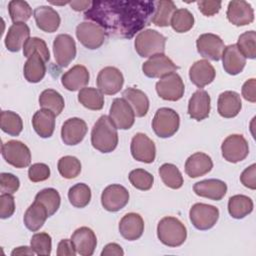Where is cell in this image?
Listing matches in <instances>:
<instances>
[{
    "label": "cell",
    "instance_id": "5b68a950",
    "mask_svg": "<svg viewBox=\"0 0 256 256\" xmlns=\"http://www.w3.org/2000/svg\"><path fill=\"white\" fill-rule=\"evenodd\" d=\"M180 117L178 113L167 107L160 108L156 111L152 120L154 133L160 138H169L179 129Z\"/></svg>",
    "mask_w": 256,
    "mask_h": 256
},
{
    "label": "cell",
    "instance_id": "5bb4252c",
    "mask_svg": "<svg viewBox=\"0 0 256 256\" xmlns=\"http://www.w3.org/2000/svg\"><path fill=\"white\" fill-rule=\"evenodd\" d=\"M55 61L60 67H67L76 56V43L69 34H59L53 41Z\"/></svg>",
    "mask_w": 256,
    "mask_h": 256
},
{
    "label": "cell",
    "instance_id": "f1b7e54d",
    "mask_svg": "<svg viewBox=\"0 0 256 256\" xmlns=\"http://www.w3.org/2000/svg\"><path fill=\"white\" fill-rule=\"evenodd\" d=\"M221 59L223 68L229 75H237L241 73L246 64V58L238 50L236 44L226 46L223 50Z\"/></svg>",
    "mask_w": 256,
    "mask_h": 256
},
{
    "label": "cell",
    "instance_id": "8fae6325",
    "mask_svg": "<svg viewBox=\"0 0 256 256\" xmlns=\"http://www.w3.org/2000/svg\"><path fill=\"white\" fill-rule=\"evenodd\" d=\"M109 118L117 129H130L135 122V114L124 98H115L111 104Z\"/></svg>",
    "mask_w": 256,
    "mask_h": 256
},
{
    "label": "cell",
    "instance_id": "4316f807",
    "mask_svg": "<svg viewBox=\"0 0 256 256\" xmlns=\"http://www.w3.org/2000/svg\"><path fill=\"white\" fill-rule=\"evenodd\" d=\"M30 38V28L25 23H13L5 36V46L11 52H18Z\"/></svg>",
    "mask_w": 256,
    "mask_h": 256
},
{
    "label": "cell",
    "instance_id": "c3c4849f",
    "mask_svg": "<svg viewBox=\"0 0 256 256\" xmlns=\"http://www.w3.org/2000/svg\"><path fill=\"white\" fill-rule=\"evenodd\" d=\"M128 178L133 187L142 191H147L151 189L154 183L153 175L141 168L132 170L129 173Z\"/></svg>",
    "mask_w": 256,
    "mask_h": 256
},
{
    "label": "cell",
    "instance_id": "681fc988",
    "mask_svg": "<svg viewBox=\"0 0 256 256\" xmlns=\"http://www.w3.org/2000/svg\"><path fill=\"white\" fill-rule=\"evenodd\" d=\"M30 245L35 254L39 256H48L51 254L52 239L46 232L35 233L30 240Z\"/></svg>",
    "mask_w": 256,
    "mask_h": 256
},
{
    "label": "cell",
    "instance_id": "30bf717a",
    "mask_svg": "<svg viewBox=\"0 0 256 256\" xmlns=\"http://www.w3.org/2000/svg\"><path fill=\"white\" fill-rule=\"evenodd\" d=\"M223 158L231 163L244 160L249 154V145L244 136L240 134L229 135L221 145Z\"/></svg>",
    "mask_w": 256,
    "mask_h": 256
},
{
    "label": "cell",
    "instance_id": "7c38bea8",
    "mask_svg": "<svg viewBox=\"0 0 256 256\" xmlns=\"http://www.w3.org/2000/svg\"><path fill=\"white\" fill-rule=\"evenodd\" d=\"M129 201L128 190L120 184L107 186L101 194V204L109 212H117L124 208Z\"/></svg>",
    "mask_w": 256,
    "mask_h": 256
},
{
    "label": "cell",
    "instance_id": "f907efd6",
    "mask_svg": "<svg viewBox=\"0 0 256 256\" xmlns=\"http://www.w3.org/2000/svg\"><path fill=\"white\" fill-rule=\"evenodd\" d=\"M28 177L34 183L45 181L50 177V168L45 163H34L28 169Z\"/></svg>",
    "mask_w": 256,
    "mask_h": 256
},
{
    "label": "cell",
    "instance_id": "94428289",
    "mask_svg": "<svg viewBox=\"0 0 256 256\" xmlns=\"http://www.w3.org/2000/svg\"><path fill=\"white\" fill-rule=\"evenodd\" d=\"M33 254H35V252L33 251V249L31 247H28V246L17 247L11 252L12 256H15V255H33Z\"/></svg>",
    "mask_w": 256,
    "mask_h": 256
},
{
    "label": "cell",
    "instance_id": "52a82bcc",
    "mask_svg": "<svg viewBox=\"0 0 256 256\" xmlns=\"http://www.w3.org/2000/svg\"><path fill=\"white\" fill-rule=\"evenodd\" d=\"M1 153L4 160L16 168H25L31 163L30 149L21 141L9 140L3 143Z\"/></svg>",
    "mask_w": 256,
    "mask_h": 256
},
{
    "label": "cell",
    "instance_id": "680465c9",
    "mask_svg": "<svg viewBox=\"0 0 256 256\" xmlns=\"http://www.w3.org/2000/svg\"><path fill=\"white\" fill-rule=\"evenodd\" d=\"M123 254H124V251H123L122 247L120 245H118L117 243L107 244L101 252V256H111V255L123 256Z\"/></svg>",
    "mask_w": 256,
    "mask_h": 256
},
{
    "label": "cell",
    "instance_id": "4fadbf2b",
    "mask_svg": "<svg viewBox=\"0 0 256 256\" xmlns=\"http://www.w3.org/2000/svg\"><path fill=\"white\" fill-rule=\"evenodd\" d=\"M96 83L98 89L103 94L114 95L123 87L124 77L118 68L107 66L98 73Z\"/></svg>",
    "mask_w": 256,
    "mask_h": 256
},
{
    "label": "cell",
    "instance_id": "7dc6e473",
    "mask_svg": "<svg viewBox=\"0 0 256 256\" xmlns=\"http://www.w3.org/2000/svg\"><path fill=\"white\" fill-rule=\"evenodd\" d=\"M38 53L42 59L47 62L50 59V52L46 45V42L38 37L29 38L23 46V54L25 57L29 58L33 54Z\"/></svg>",
    "mask_w": 256,
    "mask_h": 256
},
{
    "label": "cell",
    "instance_id": "d4e9b609",
    "mask_svg": "<svg viewBox=\"0 0 256 256\" xmlns=\"http://www.w3.org/2000/svg\"><path fill=\"white\" fill-rule=\"evenodd\" d=\"M34 18L37 27L47 33L55 32L60 26V16L50 6H38L34 10Z\"/></svg>",
    "mask_w": 256,
    "mask_h": 256
},
{
    "label": "cell",
    "instance_id": "7a4b0ae2",
    "mask_svg": "<svg viewBox=\"0 0 256 256\" xmlns=\"http://www.w3.org/2000/svg\"><path fill=\"white\" fill-rule=\"evenodd\" d=\"M91 144L102 153H110L117 147V128L109 116L102 115L94 124L91 131Z\"/></svg>",
    "mask_w": 256,
    "mask_h": 256
},
{
    "label": "cell",
    "instance_id": "9a60e30c",
    "mask_svg": "<svg viewBox=\"0 0 256 256\" xmlns=\"http://www.w3.org/2000/svg\"><path fill=\"white\" fill-rule=\"evenodd\" d=\"M177 69L178 66L164 53L151 56L142 65L143 73L149 78H162Z\"/></svg>",
    "mask_w": 256,
    "mask_h": 256
},
{
    "label": "cell",
    "instance_id": "3957f363",
    "mask_svg": "<svg viewBox=\"0 0 256 256\" xmlns=\"http://www.w3.org/2000/svg\"><path fill=\"white\" fill-rule=\"evenodd\" d=\"M157 237L168 247H178L185 242L187 230L179 219L167 216L162 218L157 225Z\"/></svg>",
    "mask_w": 256,
    "mask_h": 256
},
{
    "label": "cell",
    "instance_id": "1f68e13d",
    "mask_svg": "<svg viewBox=\"0 0 256 256\" xmlns=\"http://www.w3.org/2000/svg\"><path fill=\"white\" fill-rule=\"evenodd\" d=\"M48 217V211L45 206L34 200V202L27 208L23 220L28 230L36 232L43 226Z\"/></svg>",
    "mask_w": 256,
    "mask_h": 256
},
{
    "label": "cell",
    "instance_id": "7402d4cb",
    "mask_svg": "<svg viewBox=\"0 0 256 256\" xmlns=\"http://www.w3.org/2000/svg\"><path fill=\"white\" fill-rule=\"evenodd\" d=\"M193 190L195 194L200 197L219 201L225 196L227 185L224 181L219 179H206L195 183Z\"/></svg>",
    "mask_w": 256,
    "mask_h": 256
},
{
    "label": "cell",
    "instance_id": "603a6c76",
    "mask_svg": "<svg viewBox=\"0 0 256 256\" xmlns=\"http://www.w3.org/2000/svg\"><path fill=\"white\" fill-rule=\"evenodd\" d=\"M210 96L207 91L198 89L195 91L188 102V114L197 121L204 120L210 113Z\"/></svg>",
    "mask_w": 256,
    "mask_h": 256
},
{
    "label": "cell",
    "instance_id": "9c48e42d",
    "mask_svg": "<svg viewBox=\"0 0 256 256\" xmlns=\"http://www.w3.org/2000/svg\"><path fill=\"white\" fill-rule=\"evenodd\" d=\"M184 83L176 72L170 73L156 83V91L160 98L167 101H178L184 95Z\"/></svg>",
    "mask_w": 256,
    "mask_h": 256
},
{
    "label": "cell",
    "instance_id": "b9f144b4",
    "mask_svg": "<svg viewBox=\"0 0 256 256\" xmlns=\"http://www.w3.org/2000/svg\"><path fill=\"white\" fill-rule=\"evenodd\" d=\"M35 200L45 206L49 217L57 212L61 203L59 192L54 188H45L41 190L36 194Z\"/></svg>",
    "mask_w": 256,
    "mask_h": 256
},
{
    "label": "cell",
    "instance_id": "2e32d148",
    "mask_svg": "<svg viewBox=\"0 0 256 256\" xmlns=\"http://www.w3.org/2000/svg\"><path fill=\"white\" fill-rule=\"evenodd\" d=\"M196 47L202 57L213 61H219L221 59L225 48L223 40L218 35L212 33L201 34L196 40Z\"/></svg>",
    "mask_w": 256,
    "mask_h": 256
},
{
    "label": "cell",
    "instance_id": "44dd1931",
    "mask_svg": "<svg viewBox=\"0 0 256 256\" xmlns=\"http://www.w3.org/2000/svg\"><path fill=\"white\" fill-rule=\"evenodd\" d=\"M216 71L212 64L206 60H198L189 69V78L198 88H203L213 82Z\"/></svg>",
    "mask_w": 256,
    "mask_h": 256
},
{
    "label": "cell",
    "instance_id": "cb8c5ba5",
    "mask_svg": "<svg viewBox=\"0 0 256 256\" xmlns=\"http://www.w3.org/2000/svg\"><path fill=\"white\" fill-rule=\"evenodd\" d=\"M119 232L129 241L139 239L144 232V221L137 213H127L119 222Z\"/></svg>",
    "mask_w": 256,
    "mask_h": 256
},
{
    "label": "cell",
    "instance_id": "f546056e",
    "mask_svg": "<svg viewBox=\"0 0 256 256\" xmlns=\"http://www.w3.org/2000/svg\"><path fill=\"white\" fill-rule=\"evenodd\" d=\"M242 108L240 95L235 91H224L218 97L217 109L220 116L233 118L237 116Z\"/></svg>",
    "mask_w": 256,
    "mask_h": 256
},
{
    "label": "cell",
    "instance_id": "6f0895ef",
    "mask_svg": "<svg viewBox=\"0 0 256 256\" xmlns=\"http://www.w3.org/2000/svg\"><path fill=\"white\" fill-rule=\"evenodd\" d=\"M76 249L71 241V239H62L57 247V255L58 256H75Z\"/></svg>",
    "mask_w": 256,
    "mask_h": 256
},
{
    "label": "cell",
    "instance_id": "816d5d0a",
    "mask_svg": "<svg viewBox=\"0 0 256 256\" xmlns=\"http://www.w3.org/2000/svg\"><path fill=\"white\" fill-rule=\"evenodd\" d=\"M20 187V181L18 177L11 173H1L0 174V191L2 193L13 194Z\"/></svg>",
    "mask_w": 256,
    "mask_h": 256
},
{
    "label": "cell",
    "instance_id": "ba28073f",
    "mask_svg": "<svg viewBox=\"0 0 256 256\" xmlns=\"http://www.w3.org/2000/svg\"><path fill=\"white\" fill-rule=\"evenodd\" d=\"M190 221L198 230L211 229L219 218V210L217 207L205 203L194 204L189 211Z\"/></svg>",
    "mask_w": 256,
    "mask_h": 256
},
{
    "label": "cell",
    "instance_id": "e575fe53",
    "mask_svg": "<svg viewBox=\"0 0 256 256\" xmlns=\"http://www.w3.org/2000/svg\"><path fill=\"white\" fill-rule=\"evenodd\" d=\"M176 11V5L171 0L155 1V10L151 18V22L159 27H167L173 13Z\"/></svg>",
    "mask_w": 256,
    "mask_h": 256
},
{
    "label": "cell",
    "instance_id": "484cf974",
    "mask_svg": "<svg viewBox=\"0 0 256 256\" xmlns=\"http://www.w3.org/2000/svg\"><path fill=\"white\" fill-rule=\"evenodd\" d=\"M90 79L89 71L83 65H75L61 77V83L69 91H77L84 88Z\"/></svg>",
    "mask_w": 256,
    "mask_h": 256
},
{
    "label": "cell",
    "instance_id": "d6a6232c",
    "mask_svg": "<svg viewBox=\"0 0 256 256\" xmlns=\"http://www.w3.org/2000/svg\"><path fill=\"white\" fill-rule=\"evenodd\" d=\"M122 96L130 104L137 117H144L147 114L149 110V99L143 91L128 87L123 91Z\"/></svg>",
    "mask_w": 256,
    "mask_h": 256
},
{
    "label": "cell",
    "instance_id": "d590c367",
    "mask_svg": "<svg viewBox=\"0 0 256 256\" xmlns=\"http://www.w3.org/2000/svg\"><path fill=\"white\" fill-rule=\"evenodd\" d=\"M253 211V201L250 197L237 194L229 198L228 212L235 219H242Z\"/></svg>",
    "mask_w": 256,
    "mask_h": 256
},
{
    "label": "cell",
    "instance_id": "bcb514c9",
    "mask_svg": "<svg viewBox=\"0 0 256 256\" xmlns=\"http://www.w3.org/2000/svg\"><path fill=\"white\" fill-rule=\"evenodd\" d=\"M238 50L245 58L255 59L256 57V32L251 30L244 32L238 38L236 44Z\"/></svg>",
    "mask_w": 256,
    "mask_h": 256
},
{
    "label": "cell",
    "instance_id": "e0dca14e",
    "mask_svg": "<svg viewBox=\"0 0 256 256\" xmlns=\"http://www.w3.org/2000/svg\"><path fill=\"white\" fill-rule=\"evenodd\" d=\"M130 150L132 157L143 163H152L156 157L154 142L144 133H137L131 140Z\"/></svg>",
    "mask_w": 256,
    "mask_h": 256
},
{
    "label": "cell",
    "instance_id": "91938a15",
    "mask_svg": "<svg viewBox=\"0 0 256 256\" xmlns=\"http://www.w3.org/2000/svg\"><path fill=\"white\" fill-rule=\"evenodd\" d=\"M92 1H70V7L75 11H84L88 10L91 6Z\"/></svg>",
    "mask_w": 256,
    "mask_h": 256
},
{
    "label": "cell",
    "instance_id": "277c9868",
    "mask_svg": "<svg viewBox=\"0 0 256 256\" xmlns=\"http://www.w3.org/2000/svg\"><path fill=\"white\" fill-rule=\"evenodd\" d=\"M166 37L156 30L146 29L139 32L134 41V47L140 57L146 58L165 51Z\"/></svg>",
    "mask_w": 256,
    "mask_h": 256
},
{
    "label": "cell",
    "instance_id": "ee69618b",
    "mask_svg": "<svg viewBox=\"0 0 256 256\" xmlns=\"http://www.w3.org/2000/svg\"><path fill=\"white\" fill-rule=\"evenodd\" d=\"M8 11L13 23H25L32 15L30 5L23 0H12L8 4Z\"/></svg>",
    "mask_w": 256,
    "mask_h": 256
},
{
    "label": "cell",
    "instance_id": "7bdbcfd3",
    "mask_svg": "<svg viewBox=\"0 0 256 256\" xmlns=\"http://www.w3.org/2000/svg\"><path fill=\"white\" fill-rule=\"evenodd\" d=\"M170 25L177 33H185L193 27L194 16L186 8L176 9L172 15Z\"/></svg>",
    "mask_w": 256,
    "mask_h": 256
},
{
    "label": "cell",
    "instance_id": "f5cc1de1",
    "mask_svg": "<svg viewBox=\"0 0 256 256\" xmlns=\"http://www.w3.org/2000/svg\"><path fill=\"white\" fill-rule=\"evenodd\" d=\"M15 212V201L12 194L2 193L0 195V218L6 219Z\"/></svg>",
    "mask_w": 256,
    "mask_h": 256
},
{
    "label": "cell",
    "instance_id": "8d00e7d4",
    "mask_svg": "<svg viewBox=\"0 0 256 256\" xmlns=\"http://www.w3.org/2000/svg\"><path fill=\"white\" fill-rule=\"evenodd\" d=\"M78 101L90 110H101L104 106L103 93L93 87H84L78 93Z\"/></svg>",
    "mask_w": 256,
    "mask_h": 256
},
{
    "label": "cell",
    "instance_id": "8992f818",
    "mask_svg": "<svg viewBox=\"0 0 256 256\" xmlns=\"http://www.w3.org/2000/svg\"><path fill=\"white\" fill-rule=\"evenodd\" d=\"M107 33L98 24L91 21H84L76 27V37L79 42L90 50L101 47L106 39Z\"/></svg>",
    "mask_w": 256,
    "mask_h": 256
},
{
    "label": "cell",
    "instance_id": "83f0119b",
    "mask_svg": "<svg viewBox=\"0 0 256 256\" xmlns=\"http://www.w3.org/2000/svg\"><path fill=\"white\" fill-rule=\"evenodd\" d=\"M213 162L210 156L203 152H196L189 156L185 162V173L191 178L203 176L211 171Z\"/></svg>",
    "mask_w": 256,
    "mask_h": 256
},
{
    "label": "cell",
    "instance_id": "d6986e66",
    "mask_svg": "<svg viewBox=\"0 0 256 256\" xmlns=\"http://www.w3.org/2000/svg\"><path fill=\"white\" fill-rule=\"evenodd\" d=\"M87 130V124L83 119L77 117L69 118L63 123L61 128L62 141L66 145H77L84 139Z\"/></svg>",
    "mask_w": 256,
    "mask_h": 256
},
{
    "label": "cell",
    "instance_id": "11a10c76",
    "mask_svg": "<svg viewBox=\"0 0 256 256\" xmlns=\"http://www.w3.org/2000/svg\"><path fill=\"white\" fill-rule=\"evenodd\" d=\"M256 164H252L249 167H247L241 174L240 176V181L241 183L252 190L256 189Z\"/></svg>",
    "mask_w": 256,
    "mask_h": 256
},
{
    "label": "cell",
    "instance_id": "ab89813d",
    "mask_svg": "<svg viewBox=\"0 0 256 256\" xmlns=\"http://www.w3.org/2000/svg\"><path fill=\"white\" fill-rule=\"evenodd\" d=\"M1 130L10 136H18L23 129L21 117L13 111H2L0 116Z\"/></svg>",
    "mask_w": 256,
    "mask_h": 256
},
{
    "label": "cell",
    "instance_id": "74e56055",
    "mask_svg": "<svg viewBox=\"0 0 256 256\" xmlns=\"http://www.w3.org/2000/svg\"><path fill=\"white\" fill-rule=\"evenodd\" d=\"M39 105L42 109L50 110L57 116L64 109L65 103L59 92L54 89H46L39 96Z\"/></svg>",
    "mask_w": 256,
    "mask_h": 256
},
{
    "label": "cell",
    "instance_id": "6da1fadb",
    "mask_svg": "<svg viewBox=\"0 0 256 256\" xmlns=\"http://www.w3.org/2000/svg\"><path fill=\"white\" fill-rule=\"evenodd\" d=\"M155 1H92L84 17L101 26L108 35L131 39L148 25Z\"/></svg>",
    "mask_w": 256,
    "mask_h": 256
},
{
    "label": "cell",
    "instance_id": "9f6ffc18",
    "mask_svg": "<svg viewBox=\"0 0 256 256\" xmlns=\"http://www.w3.org/2000/svg\"><path fill=\"white\" fill-rule=\"evenodd\" d=\"M241 92L245 100L255 103L256 102V80L254 78L247 80L243 84Z\"/></svg>",
    "mask_w": 256,
    "mask_h": 256
},
{
    "label": "cell",
    "instance_id": "4dcf8cb0",
    "mask_svg": "<svg viewBox=\"0 0 256 256\" xmlns=\"http://www.w3.org/2000/svg\"><path fill=\"white\" fill-rule=\"evenodd\" d=\"M55 114L47 109H40L33 115L32 125L41 138H49L55 129Z\"/></svg>",
    "mask_w": 256,
    "mask_h": 256
},
{
    "label": "cell",
    "instance_id": "db71d44e",
    "mask_svg": "<svg viewBox=\"0 0 256 256\" xmlns=\"http://www.w3.org/2000/svg\"><path fill=\"white\" fill-rule=\"evenodd\" d=\"M198 9L205 16H213L217 14L220 9L222 3L220 1H211V0H202L197 2Z\"/></svg>",
    "mask_w": 256,
    "mask_h": 256
},
{
    "label": "cell",
    "instance_id": "836d02e7",
    "mask_svg": "<svg viewBox=\"0 0 256 256\" xmlns=\"http://www.w3.org/2000/svg\"><path fill=\"white\" fill-rule=\"evenodd\" d=\"M23 74L25 79L30 83H38L44 78L46 74L45 61L38 53L33 54L27 59L24 64Z\"/></svg>",
    "mask_w": 256,
    "mask_h": 256
},
{
    "label": "cell",
    "instance_id": "60d3db41",
    "mask_svg": "<svg viewBox=\"0 0 256 256\" xmlns=\"http://www.w3.org/2000/svg\"><path fill=\"white\" fill-rule=\"evenodd\" d=\"M68 199L74 207L84 208L91 200V189L85 183H77L70 187L68 191Z\"/></svg>",
    "mask_w": 256,
    "mask_h": 256
},
{
    "label": "cell",
    "instance_id": "ffe728a7",
    "mask_svg": "<svg viewBox=\"0 0 256 256\" xmlns=\"http://www.w3.org/2000/svg\"><path fill=\"white\" fill-rule=\"evenodd\" d=\"M71 241L75 246L76 252L81 256H91L97 245L95 233L92 229L85 226L80 227L73 232Z\"/></svg>",
    "mask_w": 256,
    "mask_h": 256
},
{
    "label": "cell",
    "instance_id": "f35d334b",
    "mask_svg": "<svg viewBox=\"0 0 256 256\" xmlns=\"http://www.w3.org/2000/svg\"><path fill=\"white\" fill-rule=\"evenodd\" d=\"M159 175L163 183L171 189H179L183 185V177L180 170L171 163H164L159 168Z\"/></svg>",
    "mask_w": 256,
    "mask_h": 256
},
{
    "label": "cell",
    "instance_id": "f6af8a7d",
    "mask_svg": "<svg viewBox=\"0 0 256 256\" xmlns=\"http://www.w3.org/2000/svg\"><path fill=\"white\" fill-rule=\"evenodd\" d=\"M58 171L63 178L73 179L81 172V163L74 156H63L58 161Z\"/></svg>",
    "mask_w": 256,
    "mask_h": 256
},
{
    "label": "cell",
    "instance_id": "ac0fdd59",
    "mask_svg": "<svg viewBox=\"0 0 256 256\" xmlns=\"http://www.w3.org/2000/svg\"><path fill=\"white\" fill-rule=\"evenodd\" d=\"M227 19L235 26L249 25L254 20L252 6L243 0L230 1L227 8Z\"/></svg>",
    "mask_w": 256,
    "mask_h": 256
}]
</instances>
